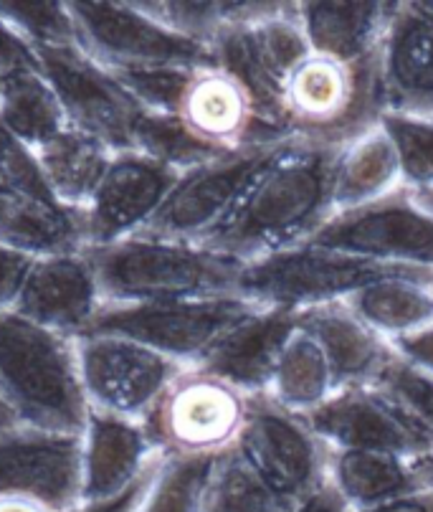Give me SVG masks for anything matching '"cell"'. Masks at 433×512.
Returning <instances> with one entry per match:
<instances>
[{
    "label": "cell",
    "instance_id": "cell-1",
    "mask_svg": "<svg viewBox=\"0 0 433 512\" xmlns=\"http://www.w3.org/2000/svg\"><path fill=\"white\" fill-rule=\"evenodd\" d=\"M340 148L287 140L264 173L203 246L254 262L304 244L335 216L332 178Z\"/></svg>",
    "mask_w": 433,
    "mask_h": 512
},
{
    "label": "cell",
    "instance_id": "cell-2",
    "mask_svg": "<svg viewBox=\"0 0 433 512\" xmlns=\"http://www.w3.org/2000/svg\"><path fill=\"white\" fill-rule=\"evenodd\" d=\"M104 305L208 300L236 295L246 262L203 244L137 234L87 249Z\"/></svg>",
    "mask_w": 433,
    "mask_h": 512
},
{
    "label": "cell",
    "instance_id": "cell-3",
    "mask_svg": "<svg viewBox=\"0 0 433 512\" xmlns=\"http://www.w3.org/2000/svg\"><path fill=\"white\" fill-rule=\"evenodd\" d=\"M0 401L16 424L82 434L89 419L76 338L31 322L18 312L0 315Z\"/></svg>",
    "mask_w": 433,
    "mask_h": 512
},
{
    "label": "cell",
    "instance_id": "cell-4",
    "mask_svg": "<svg viewBox=\"0 0 433 512\" xmlns=\"http://www.w3.org/2000/svg\"><path fill=\"white\" fill-rule=\"evenodd\" d=\"M385 112L378 59L342 64L309 51L284 79L279 125L294 140L342 148L365 135Z\"/></svg>",
    "mask_w": 433,
    "mask_h": 512
},
{
    "label": "cell",
    "instance_id": "cell-5",
    "mask_svg": "<svg viewBox=\"0 0 433 512\" xmlns=\"http://www.w3.org/2000/svg\"><path fill=\"white\" fill-rule=\"evenodd\" d=\"M383 279L433 282V272L368 262L360 256L304 241L292 249L246 262L236 295L261 307H287L304 312L332 302H347L360 289Z\"/></svg>",
    "mask_w": 433,
    "mask_h": 512
},
{
    "label": "cell",
    "instance_id": "cell-6",
    "mask_svg": "<svg viewBox=\"0 0 433 512\" xmlns=\"http://www.w3.org/2000/svg\"><path fill=\"white\" fill-rule=\"evenodd\" d=\"M249 396L223 378L190 365L142 421L152 447L165 459L223 457L239 447Z\"/></svg>",
    "mask_w": 433,
    "mask_h": 512
},
{
    "label": "cell",
    "instance_id": "cell-7",
    "mask_svg": "<svg viewBox=\"0 0 433 512\" xmlns=\"http://www.w3.org/2000/svg\"><path fill=\"white\" fill-rule=\"evenodd\" d=\"M239 295L208 300L104 305L84 335H114L183 365H198L239 320L256 310Z\"/></svg>",
    "mask_w": 433,
    "mask_h": 512
},
{
    "label": "cell",
    "instance_id": "cell-8",
    "mask_svg": "<svg viewBox=\"0 0 433 512\" xmlns=\"http://www.w3.org/2000/svg\"><path fill=\"white\" fill-rule=\"evenodd\" d=\"M76 41L109 71L198 69L216 64L211 46L185 39L147 16L137 3H69Z\"/></svg>",
    "mask_w": 433,
    "mask_h": 512
},
{
    "label": "cell",
    "instance_id": "cell-9",
    "mask_svg": "<svg viewBox=\"0 0 433 512\" xmlns=\"http://www.w3.org/2000/svg\"><path fill=\"white\" fill-rule=\"evenodd\" d=\"M284 142L218 155L180 173L163 208L142 234L203 244L239 208L254 180L264 173Z\"/></svg>",
    "mask_w": 433,
    "mask_h": 512
},
{
    "label": "cell",
    "instance_id": "cell-10",
    "mask_svg": "<svg viewBox=\"0 0 433 512\" xmlns=\"http://www.w3.org/2000/svg\"><path fill=\"white\" fill-rule=\"evenodd\" d=\"M309 241L368 262L433 272V211L408 188L335 213Z\"/></svg>",
    "mask_w": 433,
    "mask_h": 512
},
{
    "label": "cell",
    "instance_id": "cell-11",
    "mask_svg": "<svg viewBox=\"0 0 433 512\" xmlns=\"http://www.w3.org/2000/svg\"><path fill=\"white\" fill-rule=\"evenodd\" d=\"M211 51L216 66L244 84L259 120L284 140H294L279 125V94L289 71L312 51L299 26L297 3H284L264 21L223 28Z\"/></svg>",
    "mask_w": 433,
    "mask_h": 512
},
{
    "label": "cell",
    "instance_id": "cell-12",
    "mask_svg": "<svg viewBox=\"0 0 433 512\" xmlns=\"http://www.w3.org/2000/svg\"><path fill=\"white\" fill-rule=\"evenodd\" d=\"M79 373L89 411L145 421L170 383L190 365L114 335H79Z\"/></svg>",
    "mask_w": 433,
    "mask_h": 512
},
{
    "label": "cell",
    "instance_id": "cell-13",
    "mask_svg": "<svg viewBox=\"0 0 433 512\" xmlns=\"http://www.w3.org/2000/svg\"><path fill=\"white\" fill-rule=\"evenodd\" d=\"M236 449L289 505L327 485L330 447L302 416L282 409L266 393L249 396V416Z\"/></svg>",
    "mask_w": 433,
    "mask_h": 512
},
{
    "label": "cell",
    "instance_id": "cell-14",
    "mask_svg": "<svg viewBox=\"0 0 433 512\" xmlns=\"http://www.w3.org/2000/svg\"><path fill=\"white\" fill-rule=\"evenodd\" d=\"M36 56L59 97L69 127L97 137L112 153L135 148V130L145 107L137 104L112 71L97 64L79 46L44 49Z\"/></svg>",
    "mask_w": 433,
    "mask_h": 512
},
{
    "label": "cell",
    "instance_id": "cell-15",
    "mask_svg": "<svg viewBox=\"0 0 433 512\" xmlns=\"http://www.w3.org/2000/svg\"><path fill=\"white\" fill-rule=\"evenodd\" d=\"M0 497L66 512L82 497V434L13 424L0 429Z\"/></svg>",
    "mask_w": 433,
    "mask_h": 512
},
{
    "label": "cell",
    "instance_id": "cell-16",
    "mask_svg": "<svg viewBox=\"0 0 433 512\" xmlns=\"http://www.w3.org/2000/svg\"><path fill=\"white\" fill-rule=\"evenodd\" d=\"M302 419L330 449L383 452L403 459L433 452L431 436L378 386L340 388Z\"/></svg>",
    "mask_w": 433,
    "mask_h": 512
},
{
    "label": "cell",
    "instance_id": "cell-17",
    "mask_svg": "<svg viewBox=\"0 0 433 512\" xmlns=\"http://www.w3.org/2000/svg\"><path fill=\"white\" fill-rule=\"evenodd\" d=\"M178 170L127 150L114 153L92 201L82 208L87 249L142 234L178 183Z\"/></svg>",
    "mask_w": 433,
    "mask_h": 512
},
{
    "label": "cell",
    "instance_id": "cell-18",
    "mask_svg": "<svg viewBox=\"0 0 433 512\" xmlns=\"http://www.w3.org/2000/svg\"><path fill=\"white\" fill-rule=\"evenodd\" d=\"M175 117L195 140L218 153L284 142L259 120L244 84L216 64L190 71Z\"/></svg>",
    "mask_w": 433,
    "mask_h": 512
},
{
    "label": "cell",
    "instance_id": "cell-19",
    "mask_svg": "<svg viewBox=\"0 0 433 512\" xmlns=\"http://www.w3.org/2000/svg\"><path fill=\"white\" fill-rule=\"evenodd\" d=\"M385 112L433 117V6L398 3L378 56Z\"/></svg>",
    "mask_w": 433,
    "mask_h": 512
},
{
    "label": "cell",
    "instance_id": "cell-20",
    "mask_svg": "<svg viewBox=\"0 0 433 512\" xmlns=\"http://www.w3.org/2000/svg\"><path fill=\"white\" fill-rule=\"evenodd\" d=\"M104 297L87 251L36 259L16 302L18 315L79 338L102 312Z\"/></svg>",
    "mask_w": 433,
    "mask_h": 512
},
{
    "label": "cell",
    "instance_id": "cell-21",
    "mask_svg": "<svg viewBox=\"0 0 433 512\" xmlns=\"http://www.w3.org/2000/svg\"><path fill=\"white\" fill-rule=\"evenodd\" d=\"M163 462L142 421L89 411L82 431V497L104 502L140 485Z\"/></svg>",
    "mask_w": 433,
    "mask_h": 512
},
{
    "label": "cell",
    "instance_id": "cell-22",
    "mask_svg": "<svg viewBox=\"0 0 433 512\" xmlns=\"http://www.w3.org/2000/svg\"><path fill=\"white\" fill-rule=\"evenodd\" d=\"M302 327V312L287 307H256L208 350L198 368L223 378L246 396H261L289 340Z\"/></svg>",
    "mask_w": 433,
    "mask_h": 512
},
{
    "label": "cell",
    "instance_id": "cell-23",
    "mask_svg": "<svg viewBox=\"0 0 433 512\" xmlns=\"http://www.w3.org/2000/svg\"><path fill=\"white\" fill-rule=\"evenodd\" d=\"M302 330L312 335L325 353L337 391L375 386L390 360L396 358L393 345L365 325L345 302L304 310Z\"/></svg>",
    "mask_w": 433,
    "mask_h": 512
},
{
    "label": "cell",
    "instance_id": "cell-24",
    "mask_svg": "<svg viewBox=\"0 0 433 512\" xmlns=\"http://www.w3.org/2000/svg\"><path fill=\"white\" fill-rule=\"evenodd\" d=\"M398 3H297V18L314 54L342 64L380 56Z\"/></svg>",
    "mask_w": 433,
    "mask_h": 512
},
{
    "label": "cell",
    "instance_id": "cell-25",
    "mask_svg": "<svg viewBox=\"0 0 433 512\" xmlns=\"http://www.w3.org/2000/svg\"><path fill=\"white\" fill-rule=\"evenodd\" d=\"M327 482L352 512L370 510L421 490L411 459L360 449H330Z\"/></svg>",
    "mask_w": 433,
    "mask_h": 512
},
{
    "label": "cell",
    "instance_id": "cell-26",
    "mask_svg": "<svg viewBox=\"0 0 433 512\" xmlns=\"http://www.w3.org/2000/svg\"><path fill=\"white\" fill-rule=\"evenodd\" d=\"M398 188H403L401 165L383 127L375 125L365 135L342 145L332 178L335 213L368 206Z\"/></svg>",
    "mask_w": 433,
    "mask_h": 512
},
{
    "label": "cell",
    "instance_id": "cell-27",
    "mask_svg": "<svg viewBox=\"0 0 433 512\" xmlns=\"http://www.w3.org/2000/svg\"><path fill=\"white\" fill-rule=\"evenodd\" d=\"M0 125L33 153L69 127L41 66L18 69L0 79Z\"/></svg>",
    "mask_w": 433,
    "mask_h": 512
},
{
    "label": "cell",
    "instance_id": "cell-28",
    "mask_svg": "<svg viewBox=\"0 0 433 512\" xmlns=\"http://www.w3.org/2000/svg\"><path fill=\"white\" fill-rule=\"evenodd\" d=\"M36 158L54 196L64 206L82 211L102 183L114 153L97 137L66 127L59 137L38 150Z\"/></svg>",
    "mask_w": 433,
    "mask_h": 512
},
{
    "label": "cell",
    "instance_id": "cell-29",
    "mask_svg": "<svg viewBox=\"0 0 433 512\" xmlns=\"http://www.w3.org/2000/svg\"><path fill=\"white\" fill-rule=\"evenodd\" d=\"M431 284L423 279H383L360 289L345 305L375 333L393 343L433 325Z\"/></svg>",
    "mask_w": 433,
    "mask_h": 512
},
{
    "label": "cell",
    "instance_id": "cell-30",
    "mask_svg": "<svg viewBox=\"0 0 433 512\" xmlns=\"http://www.w3.org/2000/svg\"><path fill=\"white\" fill-rule=\"evenodd\" d=\"M335 391V378L325 353L317 340L299 327L279 358L266 396L292 414L307 416L309 411L320 409Z\"/></svg>",
    "mask_w": 433,
    "mask_h": 512
},
{
    "label": "cell",
    "instance_id": "cell-31",
    "mask_svg": "<svg viewBox=\"0 0 433 512\" xmlns=\"http://www.w3.org/2000/svg\"><path fill=\"white\" fill-rule=\"evenodd\" d=\"M218 457L165 459L137 512H206Z\"/></svg>",
    "mask_w": 433,
    "mask_h": 512
},
{
    "label": "cell",
    "instance_id": "cell-32",
    "mask_svg": "<svg viewBox=\"0 0 433 512\" xmlns=\"http://www.w3.org/2000/svg\"><path fill=\"white\" fill-rule=\"evenodd\" d=\"M289 507L292 505L274 495L271 487L251 469L239 449L218 457L206 512H287Z\"/></svg>",
    "mask_w": 433,
    "mask_h": 512
},
{
    "label": "cell",
    "instance_id": "cell-33",
    "mask_svg": "<svg viewBox=\"0 0 433 512\" xmlns=\"http://www.w3.org/2000/svg\"><path fill=\"white\" fill-rule=\"evenodd\" d=\"M132 150L152 160H160L178 173L208 163L218 155H226L208 148L201 140H195L175 115H160V112H147V109L137 122L135 148Z\"/></svg>",
    "mask_w": 433,
    "mask_h": 512
},
{
    "label": "cell",
    "instance_id": "cell-34",
    "mask_svg": "<svg viewBox=\"0 0 433 512\" xmlns=\"http://www.w3.org/2000/svg\"><path fill=\"white\" fill-rule=\"evenodd\" d=\"M378 125L393 142L403 188L418 196L433 191V117L383 112Z\"/></svg>",
    "mask_w": 433,
    "mask_h": 512
},
{
    "label": "cell",
    "instance_id": "cell-35",
    "mask_svg": "<svg viewBox=\"0 0 433 512\" xmlns=\"http://www.w3.org/2000/svg\"><path fill=\"white\" fill-rule=\"evenodd\" d=\"M0 16L33 51L79 46L69 3H8L0 0Z\"/></svg>",
    "mask_w": 433,
    "mask_h": 512
},
{
    "label": "cell",
    "instance_id": "cell-36",
    "mask_svg": "<svg viewBox=\"0 0 433 512\" xmlns=\"http://www.w3.org/2000/svg\"><path fill=\"white\" fill-rule=\"evenodd\" d=\"M375 386L388 393L433 439V376L396 353Z\"/></svg>",
    "mask_w": 433,
    "mask_h": 512
},
{
    "label": "cell",
    "instance_id": "cell-37",
    "mask_svg": "<svg viewBox=\"0 0 433 512\" xmlns=\"http://www.w3.org/2000/svg\"><path fill=\"white\" fill-rule=\"evenodd\" d=\"M190 71L193 69H130L112 74L147 112L175 115Z\"/></svg>",
    "mask_w": 433,
    "mask_h": 512
},
{
    "label": "cell",
    "instance_id": "cell-38",
    "mask_svg": "<svg viewBox=\"0 0 433 512\" xmlns=\"http://www.w3.org/2000/svg\"><path fill=\"white\" fill-rule=\"evenodd\" d=\"M33 262H36L33 256L0 244V315L16 310Z\"/></svg>",
    "mask_w": 433,
    "mask_h": 512
},
{
    "label": "cell",
    "instance_id": "cell-39",
    "mask_svg": "<svg viewBox=\"0 0 433 512\" xmlns=\"http://www.w3.org/2000/svg\"><path fill=\"white\" fill-rule=\"evenodd\" d=\"M28 66H38L36 51L8 26L6 18L0 16V79L18 69H28Z\"/></svg>",
    "mask_w": 433,
    "mask_h": 512
},
{
    "label": "cell",
    "instance_id": "cell-40",
    "mask_svg": "<svg viewBox=\"0 0 433 512\" xmlns=\"http://www.w3.org/2000/svg\"><path fill=\"white\" fill-rule=\"evenodd\" d=\"M390 345H393V350L401 358H406L408 363L418 365L421 371L433 376V325L423 327V330H418L413 335H406V338L393 340Z\"/></svg>",
    "mask_w": 433,
    "mask_h": 512
},
{
    "label": "cell",
    "instance_id": "cell-41",
    "mask_svg": "<svg viewBox=\"0 0 433 512\" xmlns=\"http://www.w3.org/2000/svg\"><path fill=\"white\" fill-rule=\"evenodd\" d=\"M287 512H352V510L347 507V502L337 495L335 487L327 482V485H322L320 490L309 492V495H304L302 500L294 502Z\"/></svg>",
    "mask_w": 433,
    "mask_h": 512
},
{
    "label": "cell",
    "instance_id": "cell-42",
    "mask_svg": "<svg viewBox=\"0 0 433 512\" xmlns=\"http://www.w3.org/2000/svg\"><path fill=\"white\" fill-rule=\"evenodd\" d=\"M360 512H433V492L431 490H418L406 497H398L385 505L370 507V510Z\"/></svg>",
    "mask_w": 433,
    "mask_h": 512
},
{
    "label": "cell",
    "instance_id": "cell-43",
    "mask_svg": "<svg viewBox=\"0 0 433 512\" xmlns=\"http://www.w3.org/2000/svg\"><path fill=\"white\" fill-rule=\"evenodd\" d=\"M0 512H51L49 507L38 505L33 500L23 497H0Z\"/></svg>",
    "mask_w": 433,
    "mask_h": 512
},
{
    "label": "cell",
    "instance_id": "cell-44",
    "mask_svg": "<svg viewBox=\"0 0 433 512\" xmlns=\"http://www.w3.org/2000/svg\"><path fill=\"white\" fill-rule=\"evenodd\" d=\"M16 424V419L11 416V411L6 409V404L0 401V429H8V426Z\"/></svg>",
    "mask_w": 433,
    "mask_h": 512
},
{
    "label": "cell",
    "instance_id": "cell-45",
    "mask_svg": "<svg viewBox=\"0 0 433 512\" xmlns=\"http://www.w3.org/2000/svg\"><path fill=\"white\" fill-rule=\"evenodd\" d=\"M431 6H433V0H431Z\"/></svg>",
    "mask_w": 433,
    "mask_h": 512
},
{
    "label": "cell",
    "instance_id": "cell-46",
    "mask_svg": "<svg viewBox=\"0 0 433 512\" xmlns=\"http://www.w3.org/2000/svg\"><path fill=\"white\" fill-rule=\"evenodd\" d=\"M431 287H433V284H431Z\"/></svg>",
    "mask_w": 433,
    "mask_h": 512
}]
</instances>
